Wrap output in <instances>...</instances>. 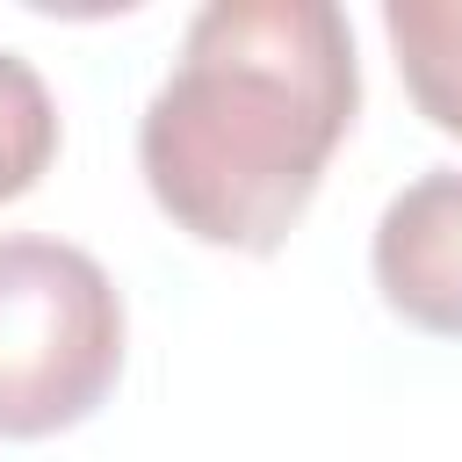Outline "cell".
<instances>
[{
  "mask_svg": "<svg viewBox=\"0 0 462 462\" xmlns=\"http://www.w3.org/2000/svg\"><path fill=\"white\" fill-rule=\"evenodd\" d=\"M383 29L419 116L462 137V0H390Z\"/></svg>",
  "mask_w": 462,
  "mask_h": 462,
  "instance_id": "cell-4",
  "label": "cell"
},
{
  "mask_svg": "<svg viewBox=\"0 0 462 462\" xmlns=\"http://www.w3.org/2000/svg\"><path fill=\"white\" fill-rule=\"evenodd\" d=\"M361 108L332 0H209L137 123V166L173 231L274 253Z\"/></svg>",
  "mask_w": 462,
  "mask_h": 462,
  "instance_id": "cell-1",
  "label": "cell"
},
{
  "mask_svg": "<svg viewBox=\"0 0 462 462\" xmlns=\"http://www.w3.org/2000/svg\"><path fill=\"white\" fill-rule=\"evenodd\" d=\"M51 159H58V101L43 72L0 43V202L29 195Z\"/></svg>",
  "mask_w": 462,
  "mask_h": 462,
  "instance_id": "cell-5",
  "label": "cell"
},
{
  "mask_svg": "<svg viewBox=\"0 0 462 462\" xmlns=\"http://www.w3.org/2000/svg\"><path fill=\"white\" fill-rule=\"evenodd\" d=\"M375 289L383 303L440 339H462V166H433L397 188L375 217Z\"/></svg>",
  "mask_w": 462,
  "mask_h": 462,
  "instance_id": "cell-3",
  "label": "cell"
},
{
  "mask_svg": "<svg viewBox=\"0 0 462 462\" xmlns=\"http://www.w3.org/2000/svg\"><path fill=\"white\" fill-rule=\"evenodd\" d=\"M123 375V296L65 238L0 231V440L79 426Z\"/></svg>",
  "mask_w": 462,
  "mask_h": 462,
  "instance_id": "cell-2",
  "label": "cell"
}]
</instances>
